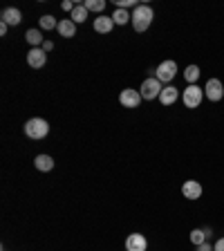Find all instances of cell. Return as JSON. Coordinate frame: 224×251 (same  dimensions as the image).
<instances>
[{
	"label": "cell",
	"instance_id": "obj_1",
	"mask_svg": "<svg viewBox=\"0 0 224 251\" xmlns=\"http://www.w3.org/2000/svg\"><path fill=\"white\" fill-rule=\"evenodd\" d=\"M152 18H155V11L148 5L135 7V11L130 14V23H132V27H135V31H146L148 27H150Z\"/></svg>",
	"mask_w": 224,
	"mask_h": 251
},
{
	"label": "cell",
	"instance_id": "obj_2",
	"mask_svg": "<svg viewBox=\"0 0 224 251\" xmlns=\"http://www.w3.org/2000/svg\"><path fill=\"white\" fill-rule=\"evenodd\" d=\"M25 135L29 139H45L50 135V124L45 119H41V117H34V119H29L25 124Z\"/></svg>",
	"mask_w": 224,
	"mask_h": 251
},
{
	"label": "cell",
	"instance_id": "obj_3",
	"mask_svg": "<svg viewBox=\"0 0 224 251\" xmlns=\"http://www.w3.org/2000/svg\"><path fill=\"white\" fill-rule=\"evenodd\" d=\"M162 81L157 76H148L144 83H141V99H146V101H152V99H159V94H162Z\"/></svg>",
	"mask_w": 224,
	"mask_h": 251
},
{
	"label": "cell",
	"instance_id": "obj_4",
	"mask_svg": "<svg viewBox=\"0 0 224 251\" xmlns=\"http://www.w3.org/2000/svg\"><path fill=\"white\" fill-rule=\"evenodd\" d=\"M202 99H204V90L199 85H188L182 94V101L186 108H198L202 103Z\"/></svg>",
	"mask_w": 224,
	"mask_h": 251
},
{
	"label": "cell",
	"instance_id": "obj_5",
	"mask_svg": "<svg viewBox=\"0 0 224 251\" xmlns=\"http://www.w3.org/2000/svg\"><path fill=\"white\" fill-rule=\"evenodd\" d=\"M204 97L209 101H222V97H224V85H222V81L220 78H209L206 81V85H204Z\"/></svg>",
	"mask_w": 224,
	"mask_h": 251
},
{
	"label": "cell",
	"instance_id": "obj_6",
	"mask_svg": "<svg viewBox=\"0 0 224 251\" xmlns=\"http://www.w3.org/2000/svg\"><path fill=\"white\" fill-rule=\"evenodd\" d=\"M175 74H177V63L175 61H162L159 63V68H157L155 76L162 81V83H171L173 78H175Z\"/></svg>",
	"mask_w": 224,
	"mask_h": 251
},
{
	"label": "cell",
	"instance_id": "obj_7",
	"mask_svg": "<svg viewBox=\"0 0 224 251\" xmlns=\"http://www.w3.org/2000/svg\"><path fill=\"white\" fill-rule=\"evenodd\" d=\"M119 101H121V105H124V108H139L141 94L137 92V90H132V88H125V90H121Z\"/></svg>",
	"mask_w": 224,
	"mask_h": 251
},
{
	"label": "cell",
	"instance_id": "obj_8",
	"mask_svg": "<svg viewBox=\"0 0 224 251\" xmlns=\"http://www.w3.org/2000/svg\"><path fill=\"white\" fill-rule=\"evenodd\" d=\"M45 63H47V54L43 52L41 47H31L29 54H27V65L34 70H41Z\"/></svg>",
	"mask_w": 224,
	"mask_h": 251
},
{
	"label": "cell",
	"instance_id": "obj_9",
	"mask_svg": "<svg viewBox=\"0 0 224 251\" xmlns=\"http://www.w3.org/2000/svg\"><path fill=\"white\" fill-rule=\"evenodd\" d=\"M182 195L186 200H199L202 198V184L195 182V179H188L182 184Z\"/></svg>",
	"mask_w": 224,
	"mask_h": 251
},
{
	"label": "cell",
	"instance_id": "obj_10",
	"mask_svg": "<svg viewBox=\"0 0 224 251\" xmlns=\"http://www.w3.org/2000/svg\"><path fill=\"white\" fill-rule=\"evenodd\" d=\"M148 242L141 233H130L125 238V251H146Z\"/></svg>",
	"mask_w": 224,
	"mask_h": 251
},
{
	"label": "cell",
	"instance_id": "obj_11",
	"mask_svg": "<svg viewBox=\"0 0 224 251\" xmlns=\"http://www.w3.org/2000/svg\"><path fill=\"white\" fill-rule=\"evenodd\" d=\"M2 23L5 25H11V27H16V25H21V21H23V14H21V9H16V7H7L5 11H2Z\"/></svg>",
	"mask_w": 224,
	"mask_h": 251
},
{
	"label": "cell",
	"instance_id": "obj_12",
	"mask_svg": "<svg viewBox=\"0 0 224 251\" xmlns=\"http://www.w3.org/2000/svg\"><path fill=\"white\" fill-rule=\"evenodd\" d=\"M58 34H61L63 38H72L76 36V23L72 21V18H63V21H58Z\"/></svg>",
	"mask_w": 224,
	"mask_h": 251
},
{
	"label": "cell",
	"instance_id": "obj_13",
	"mask_svg": "<svg viewBox=\"0 0 224 251\" xmlns=\"http://www.w3.org/2000/svg\"><path fill=\"white\" fill-rule=\"evenodd\" d=\"M115 27V21H112V16H103L101 14L99 18H94V29L99 31V34H110Z\"/></svg>",
	"mask_w": 224,
	"mask_h": 251
},
{
	"label": "cell",
	"instance_id": "obj_14",
	"mask_svg": "<svg viewBox=\"0 0 224 251\" xmlns=\"http://www.w3.org/2000/svg\"><path fill=\"white\" fill-rule=\"evenodd\" d=\"M177 99H179V92H177V88H173V85H166V88L162 90V94H159V103L162 105H173Z\"/></svg>",
	"mask_w": 224,
	"mask_h": 251
},
{
	"label": "cell",
	"instance_id": "obj_15",
	"mask_svg": "<svg viewBox=\"0 0 224 251\" xmlns=\"http://www.w3.org/2000/svg\"><path fill=\"white\" fill-rule=\"evenodd\" d=\"M34 166H36L41 173H50L54 168V159L50 155H38L36 159H34Z\"/></svg>",
	"mask_w": 224,
	"mask_h": 251
},
{
	"label": "cell",
	"instance_id": "obj_16",
	"mask_svg": "<svg viewBox=\"0 0 224 251\" xmlns=\"http://www.w3.org/2000/svg\"><path fill=\"white\" fill-rule=\"evenodd\" d=\"M25 41L29 43L31 47H41L43 43H45V41H43V34H41V31H38V29H27V34H25Z\"/></svg>",
	"mask_w": 224,
	"mask_h": 251
},
{
	"label": "cell",
	"instance_id": "obj_17",
	"mask_svg": "<svg viewBox=\"0 0 224 251\" xmlns=\"http://www.w3.org/2000/svg\"><path fill=\"white\" fill-rule=\"evenodd\" d=\"M199 74H202V72H199L198 65H188V68L184 70V78L188 81V85H195V81L199 78Z\"/></svg>",
	"mask_w": 224,
	"mask_h": 251
},
{
	"label": "cell",
	"instance_id": "obj_18",
	"mask_svg": "<svg viewBox=\"0 0 224 251\" xmlns=\"http://www.w3.org/2000/svg\"><path fill=\"white\" fill-rule=\"evenodd\" d=\"M70 16H72L74 23H85V18H88V9H85V5H76Z\"/></svg>",
	"mask_w": 224,
	"mask_h": 251
},
{
	"label": "cell",
	"instance_id": "obj_19",
	"mask_svg": "<svg viewBox=\"0 0 224 251\" xmlns=\"http://www.w3.org/2000/svg\"><path fill=\"white\" fill-rule=\"evenodd\" d=\"M191 242H193L195 247L204 245V242H209V238H206L204 229H193V231H191Z\"/></svg>",
	"mask_w": 224,
	"mask_h": 251
},
{
	"label": "cell",
	"instance_id": "obj_20",
	"mask_svg": "<svg viewBox=\"0 0 224 251\" xmlns=\"http://www.w3.org/2000/svg\"><path fill=\"white\" fill-rule=\"evenodd\" d=\"M112 21H115V25H125V23H130V14L125 9H115Z\"/></svg>",
	"mask_w": 224,
	"mask_h": 251
},
{
	"label": "cell",
	"instance_id": "obj_21",
	"mask_svg": "<svg viewBox=\"0 0 224 251\" xmlns=\"http://www.w3.org/2000/svg\"><path fill=\"white\" fill-rule=\"evenodd\" d=\"M83 5H85L88 11H97V14H101V11L105 9V0H85Z\"/></svg>",
	"mask_w": 224,
	"mask_h": 251
},
{
	"label": "cell",
	"instance_id": "obj_22",
	"mask_svg": "<svg viewBox=\"0 0 224 251\" xmlns=\"http://www.w3.org/2000/svg\"><path fill=\"white\" fill-rule=\"evenodd\" d=\"M41 27H43V29H56L58 21L54 18V16H43V18H41Z\"/></svg>",
	"mask_w": 224,
	"mask_h": 251
},
{
	"label": "cell",
	"instance_id": "obj_23",
	"mask_svg": "<svg viewBox=\"0 0 224 251\" xmlns=\"http://www.w3.org/2000/svg\"><path fill=\"white\" fill-rule=\"evenodd\" d=\"M125 7H139L137 0H117V9H125Z\"/></svg>",
	"mask_w": 224,
	"mask_h": 251
},
{
	"label": "cell",
	"instance_id": "obj_24",
	"mask_svg": "<svg viewBox=\"0 0 224 251\" xmlns=\"http://www.w3.org/2000/svg\"><path fill=\"white\" fill-rule=\"evenodd\" d=\"M63 11H70V14H72V11H74V7H76V5H74V2H72V0H63Z\"/></svg>",
	"mask_w": 224,
	"mask_h": 251
},
{
	"label": "cell",
	"instance_id": "obj_25",
	"mask_svg": "<svg viewBox=\"0 0 224 251\" xmlns=\"http://www.w3.org/2000/svg\"><path fill=\"white\" fill-rule=\"evenodd\" d=\"M41 50H43V52H52V50H54V43L52 41H45V43H43V45H41Z\"/></svg>",
	"mask_w": 224,
	"mask_h": 251
},
{
	"label": "cell",
	"instance_id": "obj_26",
	"mask_svg": "<svg viewBox=\"0 0 224 251\" xmlns=\"http://www.w3.org/2000/svg\"><path fill=\"white\" fill-rule=\"evenodd\" d=\"M213 251H224V238H220L218 242L213 245Z\"/></svg>",
	"mask_w": 224,
	"mask_h": 251
},
{
	"label": "cell",
	"instance_id": "obj_27",
	"mask_svg": "<svg viewBox=\"0 0 224 251\" xmlns=\"http://www.w3.org/2000/svg\"><path fill=\"white\" fill-rule=\"evenodd\" d=\"M198 251H213V247H211L209 242H204V245H199V247H198Z\"/></svg>",
	"mask_w": 224,
	"mask_h": 251
},
{
	"label": "cell",
	"instance_id": "obj_28",
	"mask_svg": "<svg viewBox=\"0 0 224 251\" xmlns=\"http://www.w3.org/2000/svg\"><path fill=\"white\" fill-rule=\"evenodd\" d=\"M7 29H9V25H5V23H0V34H2V36L7 34Z\"/></svg>",
	"mask_w": 224,
	"mask_h": 251
}]
</instances>
